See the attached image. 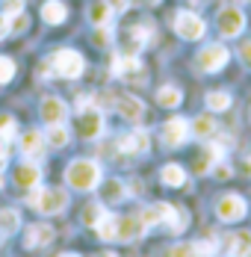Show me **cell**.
<instances>
[{
	"label": "cell",
	"instance_id": "cell-20",
	"mask_svg": "<svg viewBox=\"0 0 251 257\" xmlns=\"http://www.w3.org/2000/svg\"><path fill=\"white\" fill-rule=\"evenodd\" d=\"M21 231V216H18V210H0V239H6V236H12V233Z\"/></svg>",
	"mask_w": 251,
	"mask_h": 257
},
{
	"label": "cell",
	"instance_id": "cell-11",
	"mask_svg": "<svg viewBox=\"0 0 251 257\" xmlns=\"http://www.w3.org/2000/svg\"><path fill=\"white\" fill-rule=\"evenodd\" d=\"M39 109H42V118L48 124H65V118H68V103L62 101V98H56V95L45 98Z\"/></svg>",
	"mask_w": 251,
	"mask_h": 257
},
{
	"label": "cell",
	"instance_id": "cell-25",
	"mask_svg": "<svg viewBox=\"0 0 251 257\" xmlns=\"http://www.w3.org/2000/svg\"><path fill=\"white\" fill-rule=\"evenodd\" d=\"M27 12L24 9H18V3H12V9H9V15H6V27H9V33H24L27 30Z\"/></svg>",
	"mask_w": 251,
	"mask_h": 257
},
{
	"label": "cell",
	"instance_id": "cell-3",
	"mask_svg": "<svg viewBox=\"0 0 251 257\" xmlns=\"http://www.w3.org/2000/svg\"><path fill=\"white\" fill-rule=\"evenodd\" d=\"M50 65H53V71H56L59 77H65V80H77L83 71H86V59H83V53L71 51V48H62V51L53 53Z\"/></svg>",
	"mask_w": 251,
	"mask_h": 257
},
{
	"label": "cell",
	"instance_id": "cell-30",
	"mask_svg": "<svg viewBox=\"0 0 251 257\" xmlns=\"http://www.w3.org/2000/svg\"><path fill=\"white\" fill-rule=\"evenodd\" d=\"M124 198V183L121 180H106L103 183V201H121Z\"/></svg>",
	"mask_w": 251,
	"mask_h": 257
},
{
	"label": "cell",
	"instance_id": "cell-45",
	"mask_svg": "<svg viewBox=\"0 0 251 257\" xmlns=\"http://www.w3.org/2000/svg\"><path fill=\"white\" fill-rule=\"evenodd\" d=\"M145 3H148V6H157V3H160V0H145Z\"/></svg>",
	"mask_w": 251,
	"mask_h": 257
},
{
	"label": "cell",
	"instance_id": "cell-32",
	"mask_svg": "<svg viewBox=\"0 0 251 257\" xmlns=\"http://www.w3.org/2000/svg\"><path fill=\"white\" fill-rule=\"evenodd\" d=\"M169 257H201L198 248H195V242H177L169 248Z\"/></svg>",
	"mask_w": 251,
	"mask_h": 257
},
{
	"label": "cell",
	"instance_id": "cell-36",
	"mask_svg": "<svg viewBox=\"0 0 251 257\" xmlns=\"http://www.w3.org/2000/svg\"><path fill=\"white\" fill-rule=\"evenodd\" d=\"M213 175H216V178H230V166H227V163H222V160H219V163H216V166H213Z\"/></svg>",
	"mask_w": 251,
	"mask_h": 257
},
{
	"label": "cell",
	"instance_id": "cell-7",
	"mask_svg": "<svg viewBox=\"0 0 251 257\" xmlns=\"http://www.w3.org/2000/svg\"><path fill=\"white\" fill-rule=\"evenodd\" d=\"M112 74L118 80H127V83H142V80H145L142 62H139L133 53H121V56L112 59Z\"/></svg>",
	"mask_w": 251,
	"mask_h": 257
},
{
	"label": "cell",
	"instance_id": "cell-2",
	"mask_svg": "<svg viewBox=\"0 0 251 257\" xmlns=\"http://www.w3.org/2000/svg\"><path fill=\"white\" fill-rule=\"evenodd\" d=\"M30 204L42 216H56V213H62L68 207V192L65 189H42V186H36L30 192Z\"/></svg>",
	"mask_w": 251,
	"mask_h": 257
},
{
	"label": "cell",
	"instance_id": "cell-27",
	"mask_svg": "<svg viewBox=\"0 0 251 257\" xmlns=\"http://www.w3.org/2000/svg\"><path fill=\"white\" fill-rule=\"evenodd\" d=\"M115 228H118V216H112V213H106L103 219L98 222V236L100 239H106V242H115Z\"/></svg>",
	"mask_w": 251,
	"mask_h": 257
},
{
	"label": "cell",
	"instance_id": "cell-6",
	"mask_svg": "<svg viewBox=\"0 0 251 257\" xmlns=\"http://www.w3.org/2000/svg\"><path fill=\"white\" fill-rule=\"evenodd\" d=\"M175 33L180 39H186V42H198V39H204V33H207V24L201 21L195 12H177Z\"/></svg>",
	"mask_w": 251,
	"mask_h": 257
},
{
	"label": "cell",
	"instance_id": "cell-17",
	"mask_svg": "<svg viewBox=\"0 0 251 257\" xmlns=\"http://www.w3.org/2000/svg\"><path fill=\"white\" fill-rule=\"evenodd\" d=\"M42 151H45V133L42 130H27L21 136V154L36 160V157H42Z\"/></svg>",
	"mask_w": 251,
	"mask_h": 257
},
{
	"label": "cell",
	"instance_id": "cell-1",
	"mask_svg": "<svg viewBox=\"0 0 251 257\" xmlns=\"http://www.w3.org/2000/svg\"><path fill=\"white\" fill-rule=\"evenodd\" d=\"M100 166L95 160H74L68 169H65V183L77 189V192H89V189H95L100 186Z\"/></svg>",
	"mask_w": 251,
	"mask_h": 257
},
{
	"label": "cell",
	"instance_id": "cell-43",
	"mask_svg": "<svg viewBox=\"0 0 251 257\" xmlns=\"http://www.w3.org/2000/svg\"><path fill=\"white\" fill-rule=\"evenodd\" d=\"M98 257H115V254H112V251H103V254H98Z\"/></svg>",
	"mask_w": 251,
	"mask_h": 257
},
{
	"label": "cell",
	"instance_id": "cell-8",
	"mask_svg": "<svg viewBox=\"0 0 251 257\" xmlns=\"http://www.w3.org/2000/svg\"><path fill=\"white\" fill-rule=\"evenodd\" d=\"M219 33L225 36V39H236L242 30H245V15H242V9H236V6H225L222 12H219Z\"/></svg>",
	"mask_w": 251,
	"mask_h": 257
},
{
	"label": "cell",
	"instance_id": "cell-16",
	"mask_svg": "<svg viewBox=\"0 0 251 257\" xmlns=\"http://www.w3.org/2000/svg\"><path fill=\"white\" fill-rule=\"evenodd\" d=\"M53 242V228L39 222V225H30L24 231V245L27 248H42V245H50Z\"/></svg>",
	"mask_w": 251,
	"mask_h": 257
},
{
	"label": "cell",
	"instance_id": "cell-24",
	"mask_svg": "<svg viewBox=\"0 0 251 257\" xmlns=\"http://www.w3.org/2000/svg\"><path fill=\"white\" fill-rule=\"evenodd\" d=\"M189 130H192V136H198V139H210V136L216 133V118H213V115H198V118L189 124Z\"/></svg>",
	"mask_w": 251,
	"mask_h": 257
},
{
	"label": "cell",
	"instance_id": "cell-19",
	"mask_svg": "<svg viewBox=\"0 0 251 257\" xmlns=\"http://www.w3.org/2000/svg\"><path fill=\"white\" fill-rule=\"evenodd\" d=\"M42 18H45V24L56 27L68 18V9H65L62 0H48V3H42Z\"/></svg>",
	"mask_w": 251,
	"mask_h": 257
},
{
	"label": "cell",
	"instance_id": "cell-29",
	"mask_svg": "<svg viewBox=\"0 0 251 257\" xmlns=\"http://www.w3.org/2000/svg\"><path fill=\"white\" fill-rule=\"evenodd\" d=\"M106 216V207L103 204H86L83 207V225L86 228H98V222Z\"/></svg>",
	"mask_w": 251,
	"mask_h": 257
},
{
	"label": "cell",
	"instance_id": "cell-26",
	"mask_svg": "<svg viewBox=\"0 0 251 257\" xmlns=\"http://www.w3.org/2000/svg\"><path fill=\"white\" fill-rule=\"evenodd\" d=\"M48 145H53V148H65L68 145V139H71V133H68V127L65 124H48Z\"/></svg>",
	"mask_w": 251,
	"mask_h": 257
},
{
	"label": "cell",
	"instance_id": "cell-12",
	"mask_svg": "<svg viewBox=\"0 0 251 257\" xmlns=\"http://www.w3.org/2000/svg\"><path fill=\"white\" fill-rule=\"evenodd\" d=\"M145 231H148V228L142 225V219H139V216H118L115 239H118V242H133V239H139Z\"/></svg>",
	"mask_w": 251,
	"mask_h": 257
},
{
	"label": "cell",
	"instance_id": "cell-31",
	"mask_svg": "<svg viewBox=\"0 0 251 257\" xmlns=\"http://www.w3.org/2000/svg\"><path fill=\"white\" fill-rule=\"evenodd\" d=\"M15 133H18V124H15V118L12 115H0V139L3 142H9V139H15Z\"/></svg>",
	"mask_w": 251,
	"mask_h": 257
},
{
	"label": "cell",
	"instance_id": "cell-28",
	"mask_svg": "<svg viewBox=\"0 0 251 257\" xmlns=\"http://www.w3.org/2000/svg\"><path fill=\"white\" fill-rule=\"evenodd\" d=\"M204 101H207V109H213V112H225V109H230L233 98H230L227 92H210Z\"/></svg>",
	"mask_w": 251,
	"mask_h": 257
},
{
	"label": "cell",
	"instance_id": "cell-15",
	"mask_svg": "<svg viewBox=\"0 0 251 257\" xmlns=\"http://www.w3.org/2000/svg\"><path fill=\"white\" fill-rule=\"evenodd\" d=\"M39 180H42V169H39V163H33V160H24V163L15 169V183H18L21 189H36Z\"/></svg>",
	"mask_w": 251,
	"mask_h": 257
},
{
	"label": "cell",
	"instance_id": "cell-14",
	"mask_svg": "<svg viewBox=\"0 0 251 257\" xmlns=\"http://www.w3.org/2000/svg\"><path fill=\"white\" fill-rule=\"evenodd\" d=\"M112 103L121 112V118H127V121H142V115H145V103L139 98H133V95H118Z\"/></svg>",
	"mask_w": 251,
	"mask_h": 257
},
{
	"label": "cell",
	"instance_id": "cell-41",
	"mask_svg": "<svg viewBox=\"0 0 251 257\" xmlns=\"http://www.w3.org/2000/svg\"><path fill=\"white\" fill-rule=\"evenodd\" d=\"M192 6H204V3H210V0H189Z\"/></svg>",
	"mask_w": 251,
	"mask_h": 257
},
{
	"label": "cell",
	"instance_id": "cell-34",
	"mask_svg": "<svg viewBox=\"0 0 251 257\" xmlns=\"http://www.w3.org/2000/svg\"><path fill=\"white\" fill-rule=\"evenodd\" d=\"M15 77V62L9 56H0V83H9Z\"/></svg>",
	"mask_w": 251,
	"mask_h": 257
},
{
	"label": "cell",
	"instance_id": "cell-35",
	"mask_svg": "<svg viewBox=\"0 0 251 257\" xmlns=\"http://www.w3.org/2000/svg\"><path fill=\"white\" fill-rule=\"evenodd\" d=\"M95 42H98V45H109V42H112V30H109V27H98Z\"/></svg>",
	"mask_w": 251,
	"mask_h": 257
},
{
	"label": "cell",
	"instance_id": "cell-33",
	"mask_svg": "<svg viewBox=\"0 0 251 257\" xmlns=\"http://www.w3.org/2000/svg\"><path fill=\"white\" fill-rule=\"evenodd\" d=\"M195 248H198L201 257H213L216 251H219V242H216V236H213V239H198Z\"/></svg>",
	"mask_w": 251,
	"mask_h": 257
},
{
	"label": "cell",
	"instance_id": "cell-10",
	"mask_svg": "<svg viewBox=\"0 0 251 257\" xmlns=\"http://www.w3.org/2000/svg\"><path fill=\"white\" fill-rule=\"evenodd\" d=\"M186 136H189V121L186 118H169L166 124H163V142L169 145V148H180L183 142H186Z\"/></svg>",
	"mask_w": 251,
	"mask_h": 257
},
{
	"label": "cell",
	"instance_id": "cell-46",
	"mask_svg": "<svg viewBox=\"0 0 251 257\" xmlns=\"http://www.w3.org/2000/svg\"><path fill=\"white\" fill-rule=\"evenodd\" d=\"M0 186H3V178H0Z\"/></svg>",
	"mask_w": 251,
	"mask_h": 257
},
{
	"label": "cell",
	"instance_id": "cell-5",
	"mask_svg": "<svg viewBox=\"0 0 251 257\" xmlns=\"http://www.w3.org/2000/svg\"><path fill=\"white\" fill-rule=\"evenodd\" d=\"M245 213H248V204L236 192H227V195H222L216 201V216L222 222H239V219H245Z\"/></svg>",
	"mask_w": 251,
	"mask_h": 257
},
{
	"label": "cell",
	"instance_id": "cell-39",
	"mask_svg": "<svg viewBox=\"0 0 251 257\" xmlns=\"http://www.w3.org/2000/svg\"><path fill=\"white\" fill-rule=\"evenodd\" d=\"M6 160H9V148H6V142L0 139V169L6 166Z\"/></svg>",
	"mask_w": 251,
	"mask_h": 257
},
{
	"label": "cell",
	"instance_id": "cell-21",
	"mask_svg": "<svg viewBox=\"0 0 251 257\" xmlns=\"http://www.w3.org/2000/svg\"><path fill=\"white\" fill-rule=\"evenodd\" d=\"M160 180H163L166 186H183V183H186V169L177 166V163H169V166H163Z\"/></svg>",
	"mask_w": 251,
	"mask_h": 257
},
{
	"label": "cell",
	"instance_id": "cell-38",
	"mask_svg": "<svg viewBox=\"0 0 251 257\" xmlns=\"http://www.w3.org/2000/svg\"><path fill=\"white\" fill-rule=\"evenodd\" d=\"M106 3H109V9H118V12H124L130 6V0H106Z\"/></svg>",
	"mask_w": 251,
	"mask_h": 257
},
{
	"label": "cell",
	"instance_id": "cell-4",
	"mask_svg": "<svg viewBox=\"0 0 251 257\" xmlns=\"http://www.w3.org/2000/svg\"><path fill=\"white\" fill-rule=\"evenodd\" d=\"M103 112L95 109V106H80V115H77V133L83 136V139H100V133H103Z\"/></svg>",
	"mask_w": 251,
	"mask_h": 257
},
{
	"label": "cell",
	"instance_id": "cell-18",
	"mask_svg": "<svg viewBox=\"0 0 251 257\" xmlns=\"http://www.w3.org/2000/svg\"><path fill=\"white\" fill-rule=\"evenodd\" d=\"M227 254L230 257H251V231H236L227 236Z\"/></svg>",
	"mask_w": 251,
	"mask_h": 257
},
{
	"label": "cell",
	"instance_id": "cell-13",
	"mask_svg": "<svg viewBox=\"0 0 251 257\" xmlns=\"http://www.w3.org/2000/svg\"><path fill=\"white\" fill-rule=\"evenodd\" d=\"M148 148H151V139L145 130H130V133H124L118 139V151L121 154H145Z\"/></svg>",
	"mask_w": 251,
	"mask_h": 257
},
{
	"label": "cell",
	"instance_id": "cell-44",
	"mask_svg": "<svg viewBox=\"0 0 251 257\" xmlns=\"http://www.w3.org/2000/svg\"><path fill=\"white\" fill-rule=\"evenodd\" d=\"M59 257H80V254H71V251H65V254H59Z\"/></svg>",
	"mask_w": 251,
	"mask_h": 257
},
{
	"label": "cell",
	"instance_id": "cell-9",
	"mask_svg": "<svg viewBox=\"0 0 251 257\" xmlns=\"http://www.w3.org/2000/svg\"><path fill=\"white\" fill-rule=\"evenodd\" d=\"M227 59H230V51L225 45H207L198 53V68L201 71H222L227 65Z\"/></svg>",
	"mask_w": 251,
	"mask_h": 257
},
{
	"label": "cell",
	"instance_id": "cell-40",
	"mask_svg": "<svg viewBox=\"0 0 251 257\" xmlns=\"http://www.w3.org/2000/svg\"><path fill=\"white\" fill-rule=\"evenodd\" d=\"M9 33V27H6V15H0V39Z\"/></svg>",
	"mask_w": 251,
	"mask_h": 257
},
{
	"label": "cell",
	"instance_id": "cell-22",
	"mask_svg": "<svg viewBox=\"0 0 251 257\" xmlns=\"http://www.w3.org/2000/svg\"><path fill=\"white\" fill-rule=\"evenodd\" d=\"M109 18H112V9H109L106 0H95V3L89 6V21H92L95 27H106Z\"/></svg>",
	"mask_w": 251,
	"mask_h": 257
},
{
	"label": "cell",
	"instance_id": "cell-42",
	"mask_svg": "<svg viewBox=\"0 0 251 257\" xmlns=\"http://www.w3.org/2000/svg\"><path fill=\"white\" fill-rule=\"evenodd\" d=\"M245 172H248V175H251V157H248V160H245Z\"/></svg>",
	"mask_w": 251,
	"mask_h": 257
},
{
	"label": "cell",
	"instance_id": "cell-37",
	"mask_svg": "<svg viewBox=\"0 0 251 257\" xmlns=\"http://www.w3.org/2000/svg\"><path fill=\"white\" fill-rule=\"evenodd\" d=\"M239 59H242V62H245V65L251 68V39L239 45Z\"/></svg>",
	"mask_w": 251,
	"mask_h": 257
},
{
	"label": "cell",
	"instance_id": "cell-23",
	"mask_svg": "<svg viewBox=\"0 0 251 257\" xmlns=\"http://www.w3.org/2000/svg\"><path fill=\"white\" fill-rule=\"evenodd\" d=\"M183 101V92L177 89V86H163L160 92H157V103L160 106H169V109H177Z\"/></svg>",
	"mask_w": 251,
	"mask_h": 257
}]
</instances>
